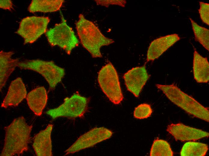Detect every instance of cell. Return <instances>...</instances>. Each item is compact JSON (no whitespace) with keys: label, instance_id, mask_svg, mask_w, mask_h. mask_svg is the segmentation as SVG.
I'll list each match as a JSON object with an SVG mask.
<instances>
[{"label":"cell","instance_id":"6da1fadb","mask_svg":"<svg viewBox=\"0 0 209 156\" xmlns=\"http://www.w3.org/2000/svg\"><path fill=\"white\" fill-rule=\"evenodd\" d=\"M32 125H29L23 116L15 118L4 127L5 136L2 156H19L29 149Z\"/></svg>","mask_w":209,"mask_h":156},{"label":"cell","instance_id":"3957f363","mask_svg":"<svg viewBox=\"0 0 209 156\" xmlns=\"http://www.w3.org/2000/svg\"><path fill=\"white\" fill-rule=\"evenodd\" d=\"M174 104L188 114L209 122V111L207 107L201 105L194 98L182 91L174 84L156 85Z\"/></svg>","mask_w":209,"mask_h":156},{"label":"cell","instance_id":"52a82bcc","mask_svg":"<svg viewBox=\"0 0 209 156\" xmlns=\"http://www.w3.org/2000/svg\"><path fill=\"white\" fill-rule=\"evenodd\" d=\"M61 22L56 24L54 27L47 31L46 36L52 46H58L68 54L78 46L79 41L72 28L69 26L61 12Z\"/></svg>","mask_w":209,"mask_h":156},{"label":"cell","instance_id":"8992f818","mask_svg":"<svg viewBox=\"0 0 209 156\" xmlns=\"http://www.w3.org/2000/svg\"><path fill=\"white\" fill-rule=\"evenodd\" d=\"M90 98L81 95L77 92L57 108L49 110L46 113L55 119L61 117L70 118H81L87 111Z\"/></svg>","mask_w":209,"mask_h":156},{"label":"cell","instance_id":"44dd1931","mask_svg":"<svg viewBox=\"0 0 209 156\" xmlns=\"http://www.w3.org/2000/svg\"><path fill=\"white\" fill-rule=\"evenodd\" d=\"M195 36V39L209 50V30L198 25L191 18H189Z\"/></svg>","mask_w":209,"mask_h":156},{"label":"cell","instance_id":"5bb4252c","mask_svg":"<svg viewBox=\"0 0 209 156\" xmlns=\"http://www.w3.org/2000/svg\"><path fill=\"white\" fill-rule=\"evenodd\" d=\"M53 126L49 124L34 136L32 146L37 156H52L51 133Z\"/></svg>","mask_w":209,"mask_h":156},{"label":"cell","instance_id":"d4e9b609","mask_svg":"<svg viewBox=\"0 0 209 156\" xmlns=\"http://www.w3.org/2000/svg\"><path fill=\"white\" fill-rule=\"evenodd\" d=\"M13 4L10 0H1L0 1V8L11 10L13 8Z\"/></svg>","mask_w":209,"mask_h":156},{"label":"cell","instance_id":"ffe728a7","mask_svg":"<svg viewBox=\"0 0 209 156\" xmlns=\"http://www.w3.org/2000/svg\"><path fill=\"white\" fill-rule=\"evenodd\" d=\"M173 152L166 141L157 139L153 141L150 152L151 156H173Z\"/></svg>","mask_w":209,"mask_h":156},{"label":"cell","instance_id":"9c48e42d","mask_svg":"<svg viewBox=\"0 0 209 156\" xmlns=\"http://www.w3.org/2000/svg\"><path fill=\"white\" fill-rule=\"evenodd\" d=\"M113 134L111 130L104 127L95 128L82 135L65 152V155L74 153L92 147L110 138Z\"/></svg>","mask_w":209,"mask_h":156},{"label":"cell","instance_id":"277c9868","mask_svg":"<svg viewBox=\"0 0 209 156\" xmlns=\"http://www.w3.org/2000/svg\"><path fill=\"white\" fill-rule=\"evenodd\" d=\"M17 67L21 69L30 70L41 74L47 81L51 89L55 88L65 75L64 69L57 65L53 61L39 59L26 60L19 61Z\"/></svg>","mask_w":209,"mask_h":156},{"label":"cell","instance_id":"ac0fdd59","mask_svg":"<svg viewBox=\"0 0 209 156\" xmlns=\"http://www.w3.org/2000/svg\"><path fill=\"white\" fill-rule=\"evenodd\" d=\"M64 2L63 0H33L28 10L32 13L55 12L60 9Z\"/></svg>","mask_w":209,"mask_h":156},{"label":"cell","instance_id":"30bf717a","mask_svg":"<svg viewBox=\"0 0 209 156\" xmlns=\"http://www.w3.org/2000/svg\"><path fill=\"white\" fill-rule=\"evenodd\" d=\"M149 77L145 65L133 68L123 76L127 90L136 98L139 96Z\"/></svg>","mask_w":209,"mask_h":156},{"label":"cell","instance_id":"5b68a950","mask_svg":"<svg viewBox=\"0 0 209 156\" xmlns=\"http://www.w3.org/2000/svg\"><path fill=\"white\" fill-rule=\"evenodd\" d=\"M98 81L103 92L112 103L119 104L123 100L119 76L111 63L102 67L98 73Z\"/></svg>","mask_w":209,"mask_h":156},{"label":"cell","instance_id":"e0dca14e","mask_svg":"<svg viewBox=\"0 0 209 156\" xmlns=\"http://www.w3.org/2000/svg\"><path fill=\"white\" fill-rule=\"evenodd\" d=\"M194 78L198 83H205L209 80V64L207 59L194 50L193 60Z\"/></svg>","mask_w":209,"mask_h":156},{"label":"cell","instance_id":"ba28073f","mask_svg":"<svg viewBox=\"0 0 209 156\" xmlns=\"http://www.w3.org/2000/svg\"><path fill=\"white\" fill-rule=\"evenodd\" d=\"M50 21L48 17H26L21 20L15 33L23 38L24 44L33 43L46 33Z\"/></svg>","mask_w":209,"mask_h":156},{"label":"cell","instance_id":"2e32d148","mask_svg":"<svg viewBox=\"0 0 209 156\" xmlns=\"http://www.w3.org/2000/svg\"><path fill=\"white\" fill-rule=\"evenodd\" d=\"M13 51L0 52V86L1 91L9 77L17 67L19 61L18 58L13 59Z\"/></svg>","mask_w":209,"mask_h":156},{"label":"cell","instance_id":"8fae6325","mask_svg":"<svg viewBox=\"0 0 209 156\" xmlns=\"http://www.w3.org/2000/svg\"><path fill=\"white\" fill-rule=\"evenodd\" d=\"M166 131L171 134L176 141H195L208 137L209 133L203 130L186 125L182 123L168 125Z\"/></svg>","mask_w":209,"mask_h":156},{"label":"cell","instance_id":"4fadbf2b","mask_svg":"<svg viewBox=\"0 0 209 156\" xmlns=\"http://www.w3.org/2000/svg\"><path fill=\"white\" fill-rule=\"evenodd\" d=\"M26 89L20 77L12 81L7 94L2 103L1 106L7 108L9 106H16L26 97Z\"/></svg>","mask_w":209,"mask_h":156},{"label":"cell","instance_id":"603a6c76","mask_svg":"<svg viewBox=\"0 0 209 156\" xmlns=\"http://www.w3.org/2000/svg\"><path fill=\"white\" fill-rule=\"evenodd\" d=\"M200 8L199 13L203 22L209 25V4L202 2H199Z\"/></svg>","mask_w":209,"mask_h":156},{"label":"cell","instance_id":"d6986e66","mask_svg":"<svg viewBox=\"0 0 209 156\" xmlns=\"http://www.w3.org/2000/svg\"><path fill=\"white\" fill-rule=\"evenodd\" d=\"M208 149V146L205 144L189 141L183 145L180 155L181 156H204Z\"/></svg>","mask_w":209,"mask_h":156},{"label":"cell","instance_id":"7a4b0ae2","mask_svg":"<svg viewBox=\"0 0 209 156\" xmlns=\"http://www.w3.org/2000/svg\"><path fill=\"white\" fill-rule=\"evenodd\" d=\"M77 34L83 46L93 58H101V47L114 42L112 39L105 37L92 22L80 14L76 23Z\"/></svg>","mask_w":209,"mask_h":156},{"label":"cell","instance_id":"7c38bea8","mask_svg":"<svg viewBox=\"0 0 209 156\" xmlns=\"http://www.w3.org/2000/svg\"><path fill=\"white\" fill-rule=\"evenodd\" d=\"M178 34H174L160 37L150 44L147 53V61H153L180 39Z\"/></svg>","mask_w":209,"mask_h":156},{"label":"cell","instance_id":"cb8c5ba5","mask_svg":"<svg viewBox=\"0 0 209 156\" xmlns=\"http://www.w3.org/2000/svg\"><path fill=\"white\" fill-rule=\"evenodd\" d=\"M98 5L108 7L110 4H115L124 7L126 3L125 0H95Z\"/></svg>","mask_w":209,"mask_h":156},{"label":"cell","instance_id":"9a60e30c","mask_svg":"<svg viewBox=\"0 0 209 156\" xmlns=\"http://www.w3.org/2000/svg\"><path fill=\"white\" fill-rule=\"evenodd\" d=\"M26 100L30 109L36 116L42 114L47 101L46 90L43 86H40L32 90L26 96Z\"/></svg>","mask_w":209,"mask_h":156},{"label":"cell","instance_id":"7402d4cb","mask_svg":"<svg viewBox=\"0 0 209 156\" xmlns=\"http://www.w3.org/2000/svg\"><path fill=\"white\" fill-rule=\"evenodd\" d=\"M153 112L151 106L147 104H141L135 108L134 116L137 119L146 118L150 116Z\"/></svg>","mask_w":209,"mask_h":156}]
</instances>
